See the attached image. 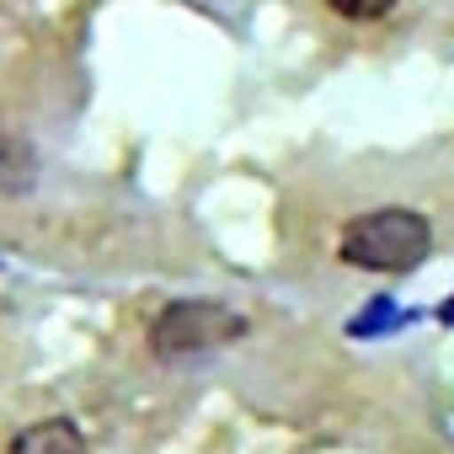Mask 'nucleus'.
Returning <instances> with one entry per match:
<instances>
[{
  "label": "nucleus",
  "mask_w": 454,
  "mask_h": 454,
  "mask_svg": "<svg viewBox=\"0 0 454 454\" xmlns=\"http://www.w3.org/2000/svg\"><path fill=\"white\" fill-rule=\"evenodd\" d=\"M427 252H433V224L406 203H385L348 219L337 241V257L358 273H411L427 262Z\"/></svg>",
  "instance_id": "f257e3e1"
},
{
  "label": "nucleus",
  "mask_w": 454,
  "mask_h": 454,
  "mask_svg": "<svg viewBox=\"0 0 454 454\" xmlns=\"http://www.w3.org/2000/svg\"><path fill=\"white\" fill-rule=\"evenodd\" d=\"M247 337V316H236L219 300H171L150 321V353L155 358H198L224 342Z\"/></svg>",
  "instance_id": "f03ea898"
},
{
  "label": "nucleus",
  "mask_w": 454,
  "mask_h": 454,
  "mask_svg": "<svg viewBox=\"0 0 454 454\" xmlns=\"http://www.w3.org/2000/svg\"><path fill=\"white\" fill-rule=\"evenodd\" d=\"M6 454H91V449H86V438L70 417H43V422L22 427Z\"/></svg>",
  "instance_id": "7ed1b4c3"
},
{
  "label": "nucleus",
  "mask_w": 454,
  "mask_h": 454,
  "mask_svg": "<svg viewBox=\"0 0 454 454\" xmlns=\"http://www.w3.org/2000/svg\"><path fill=\"white\" fill-rule=\"evenodd\" d=\"M38 182V155L22 134L0 129V192H27Z\"/></svg>",
  "instance_id": "20e7f679"
},
{
  "label": "nucleus",
  "mask_w": 454,
  "mask_h": 454,
  "mask_svg": "<svg viewBox=\"0 0 454 454\" xmlns=\"http://www.w3.org/2000/svg\"><path fill=\"white\" fill-rule=\"evenodd\" d=\"M326 6L348 22H380L385 12H395V0H326Z\"/></svg>",
  "instance_id": "39448f33"
},
{
  "label": "nucleus",
  "mask_w": 454,
  "mask_h": 454,
  "mask_svg": "<svg viewBox=\"0 0 454 454\" xmlns=\"http://www.w3.org/2000/svg\"><path fill=\"white\" fill-rule=\"evenodd\" d=\"M395 321H401V310H395L390 300H374V310H369V316H358V321H353V332H358V337H374V332H385V326H395Z\"/></svg>",
  "instance_id": "423d86ee"
},
{
  "label": "nucleus",
  "mask_w": 454,
  "mask_h": 454,
  "mask_svg": "<svg viewBox=\"0 0 454 454\" xmlns=\"http://www.w3.org/2000/svg\"><path fill=\"white\" fill-rule=\"evenodd\" d=\"M443 321H449V326H454V300H449V305H443Z\"/></svg>",
  "instance_id": "0eeeda50"
}]
</instances>
